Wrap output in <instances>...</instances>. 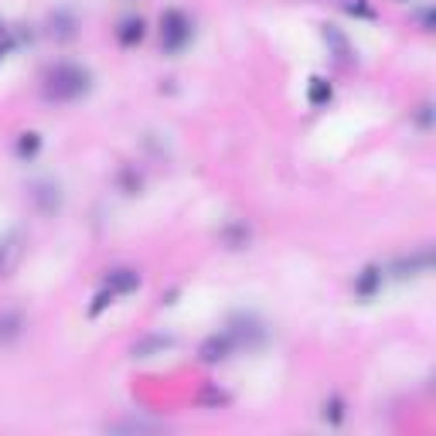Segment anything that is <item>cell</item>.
<instances>
[{"instance_id":"obj_2","label":"cell","mask_w":436,"mask_h":436,"mask_svg":"<svg viewBox=\"0 0 436 436\" xmlns=\"http://www.w3.org/2000/svg\"><path fill=\"white\" fill-rule=\"evenodd\" d=\"M191 38V28H188V20L181 18L177 11H171L167 18H164V48H171V52H177L184 41Z\"/></svg>"},{"instance_id":"obj_4","label":"cell","mask_w":436,"mask_h":436,"mask_svg":"<svg viewBox=\"0 0 436 436\" xmlns=\"http://www.w3.org/2000/svg\"><path fill=\"white\" fill-rule=\"evenodd\" d=\"M164 348H171V338L151 334V338H143V341L133 344V355H136V358H153V355H160Z\"/></svg>"},{"instance_id":"obj_6","label":"cell","mask_w":436,"mask_h":436,"mask_svg":"<svg viewBox=\"0 0 436 436\" xmlns=\"http://www.w3.org/2000/svg\"><path fill=\"white\" fill-rule=\"evenodd\" d=\"M228 351V341L225 338H211V341H205V348H201V355H205V361H222Z\"/></svg>"},{"instance_id":"obj_3","label":"cell","mask_w":436,"mask_h":436,"mask_svg":"<svg viewBox=\"0 0 436 436\" xmlns=\"http://www.w3.org/2000/svg\"><path fill=\"white\" fill-rule=\"evenodd\" d=\"M18 256H20V239L18 235H11V239L0 242V276H7V273L14 269Z\"/></svg>"},{"instance_id":"obj_5","label":"cell","mask_w":436,"mask_h":436,"mask_svg":"<svg viewBox=\"0 0 436 436\" xmlns=\"http://www.w3.org/2000/svg\"><path fill=\"white\" fill-rule=\"evenodd\" d=\"M136 273L133 269H116V273H110V290L113 293H130V290H136Z\"/></svg>"},{"instance_id":"obj_9","label":"cell","mask_w":436,"mask_h":436,"mask_svg":"<svg viewBox=\"0 0 436 436\" xmlns=\"http://www.w3.org/2000/svg\"><path fill=\"white\" fill-rule=\"evenodd\" d=\"M38 147H41L38 133H24V136L18 140V153H20V157H35V153H38Z\"/></svg>"},{"instance_id":"obj_12","label":"cell","mask_w":436,"mask_h":436,"mask_svg":"<svg viewBox=\"0 0 436 436\" xmlns=\"http://www.w3.org/2000/svg\"><path fill=\"white\" fill-rule=\"evenodd\" d=\"M0 58H4V48H0Z\"/></svg>"},{"instance_id":"obj_11","label":"cell","mask_w":436,"mask_h":436,"mask_svg":"<svg viewBox=\"0 0 436 436\" xmlns=\"http://www.w3.org/2000/svg\"><path fill=\"white\" fill-rule=\"evenodd\" d=\"M327 99H331V86H327L324 78H314V82H310V102L321 106V102H327Z\"/></svg>"},{"instance_id":"obj_7","label":"cell","mask_w":436,"mask_h":436,"mask_svg":"<svg viewBox=\"0 0 436 436\" xmlns=\"http://www.w3.org/2000/svg\"><path fill=\"white\" fill-rule=\"evenodd\" d=\"M20 334V317L18 314H4L0 317V341H11Z\"/></svg>"},{"instance_id":"obj_8","label":"cell","mask_w":436,"mask_h":436,"mask_svg":"<svg viewBox=\"0 0 436 436\" xmlns=\"http://www.w3.org/2000/svg\"><path fill=\"white\" fill-rule=\"evenodd\" d=\"M379 269H365V273H361V280H358V293L361 297H372V293H375V286H379Z\"/></svg>"},{"instance_id":"obj_10","label":"cell","mask_w":436,"mask_h":436,"mask_svg":"<svg viewBox=\"0 0 436 436\" xmlns=\"http://www.w3.org/2000/svg\"><path fill=\"white\" fill-rule=\"evenodd\" d=\"M140 38H143V24H140V20H126L123 31H119V41H123V45H133V41H140Z\"/></svg>"},{"instance_id":"obj_1","label":"cell","mask_w":436,"mask_h":436,"mask_svg":"<svg viewBox=\"0 0 436 436\" xmlns=\"http://www.w3.org/2000/svg\"><path fill=\"white\" fill-rule=\"evenodd\" d=\"M86 72L76 69V65H58L55 72L48 76V99H58V102H65V99H76V95L86 93Z\"/></svg>"}]
</instances>
